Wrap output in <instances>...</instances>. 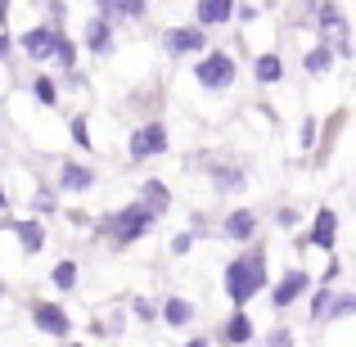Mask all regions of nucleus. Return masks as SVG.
Wrapping results in <instances>:
<instances>
[{
  "mask_svg": "<svg viewBox=\"0 0 356 347\" xmlns=\"http://www.w3.org/2000/svg\"><path fill=\"white\" fill-rule=\"evenodd\" d=\"M302 289H307V271H289V275H284V280L275 284V293H270V298H275V307L284 312V307L293 302V298L302 293Z\"/></svg>",
  "mask_w": 356,
  "mask_h": 347,
  "instance_id": "6e6552de",
  "label": "nucleus"
},
{
  "mask_svg": "<svg viewBox=\"0 0 356 347\" xmlns=\"http://www.w3.org/2000/svg\"><path fill=\"white\" fill-rule=\"evenodd\" d=\"M5 50H9V36H0V59H5Z\"/></svg>",
  "mask_w": 356,
  "mask_h": 347,
  "instance_id": "cd10ccee",
  "label": "nucleus"
},
{
  "mask_svg": "<svg viewBox=\"0 0 356 347\" xmlns=\"http://www.w3.org/2000/svg\"><path fill=\"white\" fill-rule=\"evenodd\" d=\"M99 9L104 14H145V0H99Z\"/></svg>",
  "mask_w": 356,
  "mask_h": 347,
  "instance_id": "dca6fc26",
  "label": "nucleus"
},
{
  "mask_svg": "<svg viewBox=\"0 0 356 347\" xmlns=\"http://www.w3.org/2000/svg\"><path fill=\"white\" fill-rule=\"evenodd\" d=\"M275 347H293V343H289V334H275Z\"/></svg>",
  "mask_w": 356,
  "mask_h": 347,
  "instance_id": "bb28decb",
  "label": "nucleus"
},
{
  "mask_svg": "<svg viewBox=\"0 0 356 347\" xmlns=\"http://www.w3.org/2000/svg\"><path fill=\"white\" fill-rule=\"evenodd\" d=\"M145 199H149V212H163V208H167V190H163L158 181L145 185Z\"/></svg>",
  "mask_w": 356,
  "mask_h": 347,
  "instance_id": "a211bd4d",
  "label": "nucleus"
},
{
  "mask_svg": "<svg viewBox=\"0 0 356 347\" xmlns=\"http://www.w3.org/2000/svg\"><path fill=\"white\" fill-rule=\"evenodd\" d=\"M14 234H18V243H23L27 252H36V248H41V243H45L41 226H32V221H18V226H14Z\"/></svg>",
  "mask_w": 356,
  "mask_h": 347,
  "instance_id": "ddd939ff",
  "label": "nucleus"
},
{
  "mask_svg": "<svg viewBox=\"0 0 356 347\" xmlns=\"http://www.w3.org/2000/svg\"><path fill=\"white\" fill-rule=\"evenodd\" d=\"M149 221H154V212L140 208V203H131V208H122L118 217H108V234H113L118 243H131V239H140V234L149 230Z\"/></svg>",
  "mask_w": 356,
  "mask_h": 347,
  "instance_id": "f03ea898",
  "label": "nucleus"
},
{
  "mask_svg": "<svg viewBox=\"0 0 356 347\" xmlns=\"http://www.w3.org/2000/svg\"><path fill=\"white\" fill-rule=\"evenodd\" d=\"M54 284L72 289V284H77V266H72V261H59V266H54Z\"/></svg>",
  "mask_w": 356,
  "mask_h": 347,
  "instance_id": "aec40b11",
  "label": "nucleus"
},
{
  "mask_svg": "<svg viewBox=\"0 0 356 347\" xmlns=\"http://www.w3.org/2000/svg\"><path fill=\"white\" fill-rule=\"evenodd\" d=\"M330 302H334V298H330V293L321 289V293L312 298V316H325V312H330Z\"/></svg>",
  "mask_w": 356,
  "mask_h": 347,
  "instance_id": "393cba45",
  "label": "nucleus"
},
{
  "mask_svg": "<svg viewBox=\"0 0 356 347\" xmlns=\"http://www.w3.org/2000/svg\"><path fill=\"white\" fill-rule=\"evenodd\" d=\"M334 230H339V217H334V212H321L307 243H316V248H334Z\"/></svg>",
  "mask_w": 356,
  "mask_h": 347,
  "instance_id": "1a4fd4ad",
  "label": "nucleus"
},
{
  "mask_svg": "<svg viewBox=\"0 0 356 347\" xmlns=\"http://www.w3.org/2000/svg\"><path fill=\"white\" fill-rule=\"evenodd\" d=\"M0 208H5V185H0Z\"/></svg>",
  "mask_w": 356,
  "mask_h": 347,
  "instance_id": "c756f323",
  "label": "nucleus"
},
{
  "mask_svg": "<svg viewBox=\"0 0 356 347\" xmlns=\"http://www.w3.org/2000/svg\"><path fill=\"white\" fill-rule=\"evenodd\" d=\"M325 68H330V50L321 45V50H312V54H307V72H325Z\"/></svg>",
  "mask_w": 356,
  "mask_h": 347,
  "instance_id": "4be33fe9",
  "label": "nucleus"
},
{
  "mask_svg": "<svg viewBox=\"0 0 356 347\" xmlns=\"http://www.w3.org/2000/svg\"><path fill=\"white\" fill-rule=\"evenodd\" d=\"M167 149V127L163 122H149V127H140L136 136H131V158H154Z\"/></svg>",
  "mask_w": 356,
  "mask_h": 347,
  "instance_id": "20e7f679",
  "label": "nucleus"
},
{
  "mask_svg": "<svg viewBox=\"0 0 356 347\" xmlns=\"http://www.w3.org/2000/svg\"><path fill=\"white\" fill-rule=\"evenodd\" d=\"M72 59H77V50H72L68 36H59V45H54V63H63V68H72Z\"/></svg>",
  "mask_w": 356,
  "mask_h": 347,
  "instance_id": "412c9836",
  "label": "nucleus"
},
{
  "mask_svg": "<svg viewBox=\"0 0 356 347\" xmlns=\"http://www.w3.org/2000/svg\"><path fill=\"white\" fill-rule=\"evenodd\" d=\"M226 230H230V239H252V230H257V217H252V212H230Z\"/></svg>",
  "mask_w": 356,
  "mask_h": 347,
  "instance_id": "f8f14e48",
  "label": "nucleus"
},
{
  "mask_svg": "<svg viewBox=\"0 0 356 347\" xmlns=\"http://www.w3.org/2000/svg\"><path fill=\"white\" fill-rule=\"evenodd\" d=\"M86 185H90L86 167H63V190H86Z\"/></svg>",
  "mask_w": 356,
  "mask_h": 347,
  "instance_id": "f3484780",
  "label": "nucleus"
},
{
  "mask_svg": "<svg viewBox=\"0 0 356 347\" xmlns=\"http://www.w3.org/2000/svg\"><path fill=\"white\" fill-rule=\"evenodd\" d=\"M257 77L261 81H280V59H275V54H261V59H257Z\"/></svg>",
  "mask_w": 356,
  "mask_h": 347,
  "instance_id": "6ab92c4d",
  "label": "nucleus"
},
{
  "mask_svg": "<svg viewBox=\"0 0 356 347\" xmlns=\"http://www.w3.org/2000/svg\"><path fill=\"white\" fill-rule=\"evenodd\" d=\"M167 50L172 54H199L203 50V32L199 27H172V32H167Z\"/></svg>",
  "mask_w": 356,
  "mask_h": 347,
  "instance_id": "0eeeda50",
  "label": "nucleus"
},
{
  "mask_svg": "<svg viewBox=\"0 0 356 347\" xmlns=\"http://www.w3.org/2000/svg\"><path fill=\"white\" fill-rule=\"evenodd\" d=\"M86 41H90V50H95V54H104L108 45H113V32H108V23H104V18H99V23H90Z\"/></svg>",
  "mask_w": 356,
  "mask_h": 347,
  "instance_id": "4468645a",
  "label": "nucleus"
},
{
  "mask_svg": "<svg viewBox=\"0 0 356 347\" xmlns=\"http://www.w3.org/2000/svg\"><path fill=\"white\" fill-rule=\"evenodd\" d=\"M32 321L41 325L45 334H54V339H63V334H68V312H59L54 302H41V307H32Z\"/></svg>",
  "mask_w": 356,
  "mask_h": 347,
  "instance_id": "423d86ee",
  "label": "nucleus"
},
{
  "mask_svg": "<svg viewBox=\"0 0 356 347\" xmlns=\"http://www.w3.org/2000/svg\"><path fill=\"white\" fill-rule=\"evenodd\" d=\"M261 284H266V275H261V252L235 261V266H230V275H226V289H230V302H235V307H248V298L257 293Z\"/></svg>",
  "mask_w": 356,
  "mask_h": 347,
  "instance_id": "f257e3e1",
  "label": "nucleus"
},
{
  "mask_svg": "<svg viewBox=\"0 0 356 347\" xmlns=\"http://www.w3.org/2000/svg\"><path fill=\"white\" fill-rule=\"evenodd\" d=\"M185 347H208V343H203V339H194V343H185Z\"/></svg>",
  "mask_w": 356,
  "mask_h": 347,
  "instance_id": "c85d7f7f",
  "label": "nucleus"
},
{
  "mask_svg": "<svg viewBox=\"0 0 356 347\" xmlns=\"http://www.w3.org/2000/svg\"><path fill=\"white\" fill-rule=\"evenodd\" d=\"M72 136H77V145H81V149L90 145V136H86V122H72Z\"/></svg>",
  "mask_w": 356,
  "mask_h": 347,
  "instance_id": "a878e982",
  "label": "nucleus"
},
{
  "mask_svg": "<svg viewBox=\"0 0 356 347\" xmlns=\"http://www.w3.org/2000/svg\"><path fill=\"white\" fill-rule=\"evenodd\" d=\"M199 81L212 90H226L230 81H235V63L226 59V54H208V59H199Z\"/></svg>",
  "mask_w": 356,
  "mask_h": 347,
  "instance_id": "7ed1b4c3",
  "label": "nucleus"
},
{
  "mask_svg": "<svg viewBox=\"0 0 356 347\" xmlns=\"http://www.w3.org/2000/svg\"><path fill=\"white\" fill-rule=\"evenodd\" d=\"M54 45H59V32H54V27H36V32L23 36V50L32 54V59H54Z\"/></svg>",
  "mask_w": 356,
  "mask_h": 347,
  "instance_id": "39448f33",
  "label": "nucleus"
},
{
  "mask_svg": "<svg viewBox=\"0 0 356 347\" xmlns=\"http://www.w3.org/2000/svg\"><path fill=\"white\" fill-rule=\"evenodd\" d=\"M163 321L172 325V330H176V325H190V321H194V307L185 302V298H172V302L163 307Z\"/></svg>",
  "mask_w": 356,
  "mask_h": 347,
  "instance_id": "9b49d317",
  "label": "nucleus"
},
{
  "mask_svg": "<svg viewBox=\"0 0 356 347\" xmlns=\"http://www.w3.org/2000/svg\"><path fill=\"white\" fill-rule=\"evenodd\" d=\"M226 18H230V0H199V23L217 27V23H226Z\"/></svg>",
  "mask_w": 356,
  "mask_h": 347,
  "instance_id": "9d476101",
  "label": "nucleus"
},
{
  "mask_svg": "<svg viewBox=\"0 0 356 347\" xmlns=\"http://www.w3.org/2000/svg\"><path fill=\"white\" fill-rule=\"evenodd\" d=\"M352 312H356V298H334L325 316H352Z\"/></svg>",
  "mask_w": 356,
  "mask_h": 347,
  "instance_id": "5701e85b",
  "label": "nucleus"
},
{
  "mask_svg": "<svg viewBox=\"0 0 356 347\" xmlns=\"http://www.w3.org/2000/svg\"><path fill=\"white\" fill-rule=\"evenodd\" d=\"M226 339H230V343H248V339H252V325H248V316H243V312H235V316H230V325H226Z\"/></svg>",
  "mask_w": 356,
  "mask_h": 347,
  "instance_id": "2eb2a0df",
  "label": "nucleus"
},
{
  "mask_svg": "<svg viewBox=\"0 0 356 347\" xmlns=\"http://www.w3.org/2000/svg\"><path fill=\"white\" fill-rule=\"evenodd\" d=\"M36 99H41V104H54V81H36Z\"/></svg>",
  "mask_w": 356,
  "mask_h": 347,
  "instance_id": "b1692460",
  "label": "nucleus"
}]
</instances>
